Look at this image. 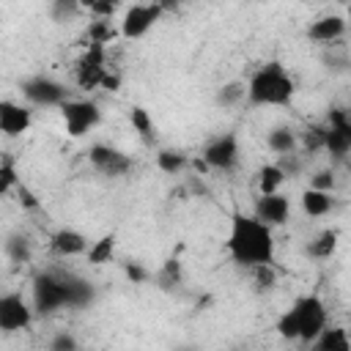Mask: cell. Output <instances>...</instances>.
I'll use <instances>...</instances> for the list:
<instances>
[{
    "label": "cell",
    "instance_id": "6da1fadb",
    "mask_svg": "<svg viewBox=\"0 0 351 351\" xmlns=\"http://www.w3.org/2000/svg\"><path fill=\"white\" fill-rule=\"evenodd\" d=\"M228 252L239 266H261L274 263V236L266 222H261L255 214H236L228 233Z\"/></svg>",
    "mask_w": 351,
    "mask_h": 351
},
{
    "label": "cell",
    "instance_id": "7a4b0ae2",
    "mask_svg": "<svg viewBox=\"0 0 351 351\" xmlns=\"http://www.w3.org/2000/svg\"><path fill=\"white\" fill-rule=\"evenodd\" d=\"M93 302V288L82 277L41 271L33 277V310L41 315L58 313L63 307H85Z\"/></svg>",
    "mask_w": 351,
    "mask_h": 351
},
{
    "label": "cell",
    "instance_id": "3957f363",
    "mask_svg": "<svg viewBox=\"0 0 351 351\" xmlns=\"http://www.w3.org/2000/svg\"><path fill=\"white\" fill-rule=\"evenodd\" d=\"M244 85H247V99L255 107H285V104H291L293 90H296L291 74L277 60L255 69V74Z\"/></svg>",
    "mask_w": 351,
    "mask_h": 351
},
{
    "label": "cell",
    "instance_id": "277c9868",
    "mask_svg": "<svg viewBox=\"0 0 351 351\" xmlns=\"http://www.w3.org/2000/svg\"><path fill=\"white\" fill-rule=\"evenodd\" d=\"M326 326V307L315 293L299 296L288 313L280 315L277 321V332L288 340H302V343H313L318 337V332Z\"/></svg>",
    "mask_w": 351,
    "mask_h": 351
},
{
    "label": "cell",
    "instance_id": "5b68a950",
    "mask_svg": "<svg viewBox=\"0 0 351 351\" xmlns=\"http://www.w3.org/2000/svg\"><path fill=\"white\" fill-rule=\"evenodd\" d=\"M58 110H60V118H63L69 137H85L101 121V110L90 99H66Z\"/></svg>",
    "mask_w": 351,
    "mask_h": 351
},
{
    "label": "cell",
    "instance_id": "8992f818",
    "mask_svg": "<svg viewBox=\"0 0 351 351\" xmlns=\"http://www.w3.org/2000/svg\"><path fill=\"white\" fill-rule=\"evenodd\" d=\"M107 71H110V66H107V47L88 41V49L80 55V60L74 66V82L82 90H96V88H101V80H104Z\"/></svg>",
    "mask_w": 351,
    "mask_h": 351
},
{
    "label": "cell",
    "instance_id": "52a82bcc",
    "mask_svg": "<svg viewBox=\"0 0 351 351\" xmlns=\"http://www.w3.org/2000/svg\"><path fill=\"white\" fill-rule=\"evenodd\" d=\"M324 151H329L335 159H343L351 151V121L346 110H332L324 123Z\"/></svg>",
    "mask_w": 351,
    "mask_h": 351
},
{
    "label": "cell",
    "instance_id": "ba28073f",
    "mask_svg": "<svg viewBox=\"0 0 351 351\" xmlns=\"http://www.w3.org/2000/svg\"><path fill=\"white\" fill-rule=\"evenodd\" d=\"M33 324V307L19 291L0 293V332H22Z\"/></svg>",
    "mask_w": 351,
    "mask_h": 351
},
{
    "label": "cell",
    "instance_id": "9c48e42d",
    "mask_svg": "<svg viewBox=\"0 0 351 351\" xmlns=\"http://www.w3.org/2000/svg\"><path fill=\"white\" fill-rule=\"evenodd\" d=\"M22 93L30 104L38 107H60L69 99V88L52 77H33L22 82Z\"/></svg>",
    "mask_w": 351,
    "mask_h": 351
},
{
    "label": "cell",
    "instance_id": "30bf717a",
    "mask_svg": "<svg viewBox=\"0 0 351 351\" xmlns=\"http://www.w3.org/2000/svg\"><path fill=\"white\" fill-rule=\"evenodd\" d=\"M162 16V8L151 0V3H134L126 8L123 19H121V36L123 38H143Z\"/></svg>",
    "mask_w": 351,
    "mask_h": 351
},
{
    "label": "cell",
    "instance_id": "8fae6325",
    "mask_svg": "<svg viewBox=\"0 0 351 351\" xmlns=\"http://www.w3.org/2000/svg\"><path fill=\"white\" fill-rule=\"evenodd\" d=\"M88 159H90V165H93L101 176H110V178L126 176V173L132 170V159H129L123 151H118V148H112V145H107V143H93V145L88 148Z\"/></svg>",
    "mask_w": 351,
    "mask_h": 351
},
{
    "label": "cell",
    "instance_id": "7c38bea8",
    "mask_svg": "<svg viewBox=\"0 0 351 351\" xmlns=\"http://www.w3.org/2000/svg\"><path fill=\"white\" fill-rule=\"evenodd\" d=\"M239 162V137L219 134L203 148V165L211 170H230Z\"/></svg>",
    "mask_w": 351,
    "mask_h": 351
},
{
    "label": "cell",
    "instance_id": "4fadbf2b",
    "mask_svg": "<svg viewBox=\"0 0 351 351\" xmlns=\"http://www.w3.org/2000/svg\"><path fill=\"white\" fill-rule=\"evenodd\" d=\"M255 217L269 228L285 225L291 217V200L282 192H261V197L255 200Z\"/></svg>",
    "mask_w": 351,
    "mask_h": 351
},
{
    "label": "cell",
    "instance_id": "5bb4252c",
    "mask_svg": "<svg viewBox=\"0 0 351 351\" xmlns=\"http://www.w3.org/2000/svg\"><path fill=\"white\" fill-rule=\"evenodd\" d=\"M33 123V112L19 104V101H11V99H3L0 101V132L5 137H19L30 129Z\"/></svg>",
    "mask_w": 351,
    "mask_h": 351
},
{
    "label": "cell",
    "instance_id": "9a60e30c",
    "mask_svg": "<svg viewBox=\"0 0 351 351\" xmlns=\"http://www.w3.org/2000/svg\"><path fill=\"white\" fill-rule=\"evenodd\" d=\"M343 33H346V19H343L340 14L321 16V19H315V22L310 25V30H307V36H310L313 41H318V44H335V41L343 38Z\"/></svg>",
    "mask_w": 351,
    "mask_h": 351
},
{
    "label": "cell",
    "instance_id": "2e32d148",
    "mask_svg": "<svg viewBox=\"0 0 351 351\" xmlns=\"http://www.w3.org/2000/svg\"><path fill=\"white\" fill-rule=\"evenodd\" d=\"M49 247H52V252H58L63 258H71V255H82L88 250V239L74 228H60L58 233H52Z\"/></svg>",
    "mask_w": 351,
    "mask_h": 351
},
{
    "label": "cell",
    "instance_id": "e0dca14e",
    "mask_svg": "<svg viewBox=\"0 0 351 351\" xmlns=\"http://www.w3.org/2000/svg\"><path fill=\"white\" fill-rule=\"evenodd\" d=\"M302 208H304V214H310V217H326V214L335 208V197H332V192H326V189L310 186V189L302 192Z\"/></svg>",
    "mask_w": 351,
    "mask_h": 351
},
{
    "label": "cell",
    "instance_id": "ac0fdd59",
    "mask_svg": "<svg viewBox=\"0 0 351 351\" xmlns=\"http://www.w3.org/2000/svg\"><path fill=\"white\" fill-rule=\"evenodd\" d=\"M310 346L315 351H348L351 348V340H348L346 329H340V326H324Z\"/></svg>",
    "mask_w": 351,
    "mask_h": 351
},
{
    "label": "cell",
    "instance_id": "d6986e66",
    "mask_svg": "<svg viewBox=\"0 0 351 351\" xmlns=\"http://www.w3.org/2000/svg\"><path fill=\"white\" fill-rule=\"evenodd\" d=\"M266 145L280 156V154H291V151H296L299 137H296V132H293V129H288V126H277V129H271V132H269Z\"/></svg>",
    "mask_w": 351,
    "mask_h": 351
},
{
    "label": "cell",
    "instance_id": "ffe728a7",
    "mask_svg": "<svg viewBox=\"0 0 351 351\" xmlns=\"http://www.w3.org/2000/svg\"><path fill=\"white\" fill-rule=\"evenodd\" d=\"M285 173H282V167L277 165V162H271V165H263L261 170H258V189L261 192H280V186L285 184Z\"/></svg>",
    "mask_w": 351,
    "mask_h": 351
},
{
    "label": "cell",
    "instance_id": "44dd1931",
    "mask_svg": "<svg viewBox=\"0 0 351 351\" xmlns=\"http://www.w3.org/2000/svg\"><path fill=\"white\" fill-rule=\"evenodd\" d=\"M335 250H337V230H321V233L310 241V247H307V252H310L313 258H329Z\"/></svg>",
    "mask_w": 351,
    "mask_h": 351
},
{
    "label": "cell",
    "instance_id": "7402d4cb",
    "mask_svg": "<svg viewBox=\"0 0 351 351\" xmlns=\"http://www.w3.org/2000/svg\"><path fill=\"white\" fill-rule=\"evenodd\" d=\"M88 263H110V258H112V252H115V236L110 233V236H101L99 241H93L88 250Z\"/></svg>",
    "mask_w": 351,
    "mask_h": 351
},
{
    "label": "cell",
    "instance_id": "603a6c76",
    "mask_svg": "<svg viewBox=\"0 0 351 351\" xmlns=\"http://www.w3.org/2000/svg\"><path fill=\"white\" fill-rule=\"evenodd\" d=\"M156 167H159L162 173L176 176V173H181V170L186 167V156H184L181 151L165 148V151H159V154H156Z\"/></svg>",
    "mask_w": 351,
    "mask_h": 351
},
{
    "label": "cell",
    "instance_id": "cb8c5ba5",
    "mask_svg": "<svg viewBox=\"0 0 351 351\" xmlns=\"http://www.w3.org/2000/svg\"><path fill=\"white\" fill-rule=\"evenodd\" d=\"M129 121H132L134 132H137V134H140L145 143H151V140H154V121H151L148 110H143V107H132Z\"/></svg>",
    "mask_w": 351,
    "mask_h": 351
},
{
    "label": "cell",
    "instance_id": "d4e9b609",
    "mask_svg": "<svg viewBox=\"0 0 351 351\" xmlns=\"http://www.w3.org/2000/svg\"><path fill=\"white\" fill-rule=\"evenodd\" d=\"M112 38H115V30L110 27V19H93V22H90V27H88V41H90V44L107 47Z\"/></svg>",
    "mask_w": 351,
    "mask_h": 351
},
{
    "label": "cell",
    "instance_id": "484cf974",
    "mask_svg": "<svg viewBox=\"0 0 351 351\" xmlns=\"http://www.w3.org/2000/svg\"><path fill=\"white\" fill-rule=\"evenodd\" d=\"M244 96H247V85H244V82H228V85L219 88L217 101H219L222 107H233V104H239Z\"/></svg>",
    "mask_w": 351,
    "mask_h": 351
},
{
    "label": "cell",
    "instance_id": "4316f807",
    "mask_svg": "<svg viewBox=\"0 0 351 351\" xmlns=\"http://www.w3.org/2000/svg\"><path fill=\"white\" fill-rule=\"evenodd\" d=\"M302 145H304L307 151H321V145H324V123L307 126L304 134H302Z\"/></svg>",
    "mask_w": 351,
    "mask_h": 351
},
{
    "label": "cell",
    "instance_id": "83f0119b",
    "mask_svg": "<svg viewBox=\"0 0 351 351\" xmlns=\"http://www.w3.org/2000/svg\"><path fill=\"white\" fill-rule=\"evenodd\" d=\"M8 255L14 258V261H30V241L25 239V236H14V239H8Z\"/></svg>",
    "mask_w": 351,
    "mask_h": 351
},
{
    "label": "cell",
    "instance_id": "f1b7e54d",
    "mask_svg": "<svg viewBox=\"0 0 351 351\" xmlns=\"http://www.w3.org/2000/svg\"><path fill=\"white\" fill-rule=\"evenodd\" d=\"M252 277H255V285L261 291H269L274 285V269L271 263H261V266H252Z\"/></svg>",
    "mask_w": 351,
    "mask_h": 351
},
{
    "label": "cell",
    "instance_id": "f546056e",
    "mask_svg": "<svg viewBox=\"0 0 351 351\" xmlns=\"http://www.w3.org/2000/svg\"><path fill=\"white\" fill-rule=\"evenodd\" d=\"M16 173H14V165L11 162H0V197L5 195V192H11L14 186H16Z\"/></svg>",
    "mask_w": 351,
    "mask_h": 351
},
{
    "label": "cell",
    "instance_id": "4dcf8cb0",
    "mask_svg": "<svg viewBox=\"0 0 351 351\" xmlns=\"http://www.w3.org/2000/svg\"><path fill=\"white\" fill-rule=\"evenodd\" d=\"M14 189H16V197H19L22 208H27V211H36V208L41 206V203L36 200V195H33V192H30L25 184H19V181H16V186H14Z\"/></svg>",
    "mask_w": 351,
    "mask_h": 351
},
{
    "label": "cell",
    "instance_id": "1f68e13d",
    "mask_svg": "<svg viewBox=\"0 0 351 351\" xmlns=\"http://www.w3.org/2000/svg\"><path fill=\"white\" fill-rule=\"evenodd\" d=\"M178 280H181V266H178V261H167L165 269H162V282L176 285ZM167 285H165V288H167Z\"/></svg>",
    "mask_w": 351,
    "mask_h": 351
},
{
    "label": "cell",
    "instance_id": "d6a6232c",
    "mask_svg": "<svg viewBox=\"0 0 351 351\" xmlns=\"http://www.w3.org/2000/svg\"><path fill=\"white\" fill-rule=\"evenodd\" d=\"M310 186L332 192V186H335V176H332V170H321V173H315V176H313V184H310Z\"/></svg>",
    "mask_w": 351,
    "mask_h": 351
},
{
    "label": "cell",
    "instance_id": "836d02e7",
    "mask_svg": "<svg viewBox=\"0 0 351 351\" xmlns=\"http://www.w3.org/2000/svg\"><path fill=\"white\" fill-rule=\"evenodd\" d=\"M126 277L132 282H145L148 280V271L140 266V263H126Z\"/></svg>",
    "mask_w": 351,
    "mask_h": 351
},
{
    "label": "cell",
    "instance_id": "e575fe53",
    "mask_svg": "<svg viewBox=\"0 0 351 351\" xmlns=\"http://www.w3.org/2000/svg\"><path fill=\"white\" fill-rule=\"evenodd\" d=\"M52 348H58V351H60V348H77V340H74L71 335H60V337L52 340Z\"/></svg>",
    "mask_w": 351,
    "mask_h": 351
},
{
    "label": "cell",
    "instance_id": "d590c367",
    "mask_svg": "<svg viewBox=\"0 0 351 351\" xmlns=\"http://www.w3.org/2000/svg\"><path fill=\"white\" fill-rule=\"evenodd\" d=\"M154 3H156V5L162 8V14H165V11H176V8H178L184 0H154Z\"/></svg>",
    "mask_w": 351,
    "mask_h": 351
},
{
    "label": "cell",
    "instance_id": "8d00e7d4",
    "mask_svg": "<svg viewBox=\"0 0 351 351\" xmlns=\"http://www.w3.org/2000/svg\"><path fill=\"white\" fill-rule=\"evenodd\" d=\"M55 3H58L60 8H66V11H69V8H77V0H55Z\"/></svg>",
    "mask_w": 351,
    "mask_h": 351
},
{
    "label": "cell",
    "instance_id": "74e56055",
    "mask_svg": "<svg viewBox=\"0 0 351 351\" xmlns=\"http://www.w3.org/2000/svg\"><path fill=\"white\" fill-rule=\"evenodd\" d=\"M337 3H343V0H337Z\"/></svg>",
    "mask_w": 351,
    "mask_h": 351
}]
</instances>
